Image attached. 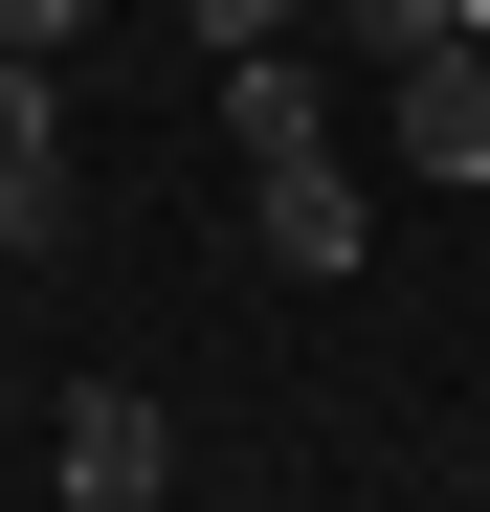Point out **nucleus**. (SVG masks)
Returning <instances> with one entry per match:
<instances>
[{
    "mask_svg": "<svg viewBox=\"0 0 490 512\" xmlns=\"http://www.w3.org/2000/svg\"><path fill=\"white\" fill-rule=\"evenodd\" d=\"M67 245V67L0 45V268H45Z\"/></svg>",
    "mask_w": 490,
    "mask_h": 512,
    "instance_id": "f257e3e1",
    "label": "nucleus"
},
{
    "mask_svg": "<svg viewBox=\"0 0 490 512\" xmlns=\"http://www.w3.org/2000/svg\"><path fill=\"white\" fill-rule=\"evenodd\" d=\"M245 245H268L290 290H335L357 268V179H335V156H268V179H245Z\"/></svg>",
    "mask_w": 490,
    "mask_h": 512,
    "instance_id": "f03ea898",
    "label": "nucleus"
},
{
    "mask_svg": "<svg viewBox=\"0 0 490 512\" xmlns=\"http://www.w3.org/2000/svg\"><path fill=\"white\" fill-rule=\"evenodd\" d=\"M401 179H490V45H401Z\"/></svg>",
    "mask_w": 490,
    "mask_h": 512,
    "instance_id": "7ed1b4c3",
    "label": "nucleus"
},
{
    "mask_svg": "<svg viewBox=\"0 0 490 512\" xmlns=\"http://www.w3.org/2000/svg\"><path fill=\"white\" fill-rule=\"evenodd\" d=\"M156 468H179V423H156L134 379H90V401H67V512H156Z\"/></svg>",
    "mask_w": 490,
    "mask_h": 512,
    "instance_id": "20e7f679",
    "label": "nucleus"
},
{
    "mask_svg": "<svg viewBox=\"0 0 490 512\" xmlns=\"http://www.w3.org/2000/svg\"><path fill=\"white\" fill-rule=\"evenodd\" d=\"M223 134H245V179H268V156H335V90H312V45H223Z\"/></svg>",
    "mask_w": 490,
    "mask_h": 512,
    "instance_id": "39448f33",
    "label": "nucleus"
},
{
    "mask_svg": "<svg viewBox=\"0 0 490 512\" xmlns=\"http://www.w3.org/2000/svg\"><path fill=\"white\" fill-rule=\"evenodd\" d=\"M312 23H335V45H379V67H401V45H446V0H312Z\"/></svg>",
    "mask_w": 490,
    "mask_h": 512,
    "instance_id": "423d86ee",
    "label": "nucleus"
},
{
    "mask_svg": "<svg viewBox=\"0 0 490 512\" xmlns=\"http://www.w3.org/2000/svg\"><path fill=\"white\" fill-rule=\"evenodd\" d=\"M0 45H23V67H67V45H90V0H0Z\"/></svg>",
    "mask_w": 490,
    "mask_h": 512,
    "instance_id": "0eeeda50",
    "label": "nucleus"
},
{
    "mask_svg": "<svg viewBox=\"0 0 490 512\" xmlns=\"http://www.w3.org/2000/svg\"><path fill=\"white\" fill-rule=\"evenodd\" d=\"M179 23H201V45H290L312 0H179Z\"/></svg>",
    "mask_w": 490,
    "mask_h": 512,
    "instance_id": "6e6552de",
    "label": "nucleus"
},
{
    "mask_svg": "<svg viewBox=\"0 0 490 512\" xmlns=\"http://www.w3.org/2000/svg\"><path fill=\"white\" fill-rule=\"evenodd\" d=\"M446 45H490V0H446Z\"/></svg>",
    "mask_w": 490,
    "mask_h": 512,
    "instance_id": "1a4fd4ad",
    "label": "nucleus"
}]
</instances>
